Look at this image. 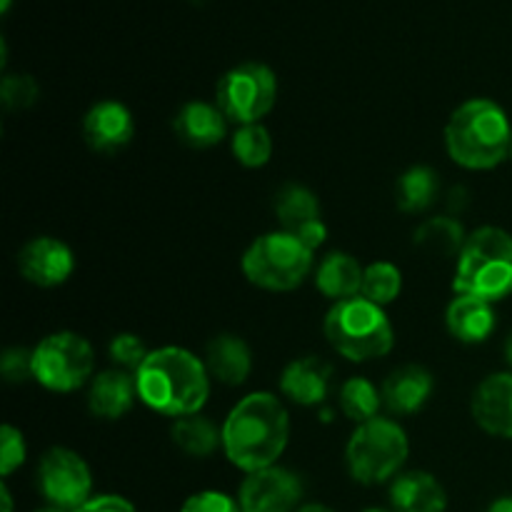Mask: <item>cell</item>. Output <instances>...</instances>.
<instances>
[{
  "mask_svg": "<svg viewBox=\"0 0 512 512\" xmlns=\"http://www.w3.org/2000/svg\"><path fill=\"white\" fill-rule=\"evenodd\" d=\"M290 438L288 410L273 393H250L230 410L223 450L235 468L258 473L273 468Z\"/></svg>",
  "mask_w": 512,
  "mask_h": 512,
  "instance_id": "1",
  "label": "cell"
},
{
  "mask_svg": "<svg viewBox=\"0 0 512 512\" xmlns=\"http://www.w3.org/2000/svg\"><path fill=\"white\" fill-rule=\"evenodd\" d=\"M138 398L155 413L185 418L200 413L210 395V375L200 358L185 348L150 350L135 370Z\"/></svg>",
  "mask_w": 512,
  "mask_h": 512,
  "instance_id": "2",
  "label": "cell"
},
{
  "mask_svg": "<svg viewBox=\"0 0 512 512\" xmlns=\"http://www.w3.org/2000/svg\"><path fill=\"white\" fill-rule=\"evenodd\" d=\"M512 128L505 110L488 98L460 105L445 125L450 158L468 170H490L510 153Z\"/></svg>",
  "mask_w": 512,
  "mask_h": 512,
  "instance_id": "3",
  "label": "cell"
},
{
  "mask_svg": "<svg viewBox=\"0 0 512 512\" xmlns=\"http://www.w3.org/2000/svg\"><path fill=\"white\" fill-rule=\"evenodd\" d=\"M453 290L488 303L512 295V235L493 225L470 233L455 265Z\"/></svg>",
  "mask_w": 512,
  "mask_h": 512,
  "instance_id": "4",
  "label": "cell"
},
{
  "mask_svg": "<svg viewBox=\"0 0 512 512\" xmlns=\"http://www.w3.org/2000/svg\"><path fill=\"white\" fill-rule=\"evenodd\" d=\"M323 330L335 353L353 363L383 358L395 343L393 325L385 310L365 300L363 295L335 303L325 315Z\"/></svg>",
  "mask_w": 512,
  "mask_h": 512,
  "instance_id": "5",
  "label": "cell"
},
{
  "mask_svg": "<svg viewBox=\"0 0 512 512\" xmlns=\"http://www.w3.org/2000/svg\"><path fill=\"white\" fill-rule=\"evenodd\" d=\"M313 270V250L285 230L265 233L243 255V273L253 285L273 293H288L303 285Z\"/></svg>",
  "mask_w": 512,
  "mask_h": 512,
  "instance_id": "6",
  "label": "cell"
},
{
  "mask_svg": "<svg viewBox=\"0 0 512 512\" xmlns=\"http://www.w3.org/2000/svg\"><path fill=\"white\" fill-rule=\"evenodd\" d=\"M408 435L398 423L388 418H375L358 425L350 438L345 460L358 483L380 485L393 478L408 460Z\"/></svg>",
  "mask_w": 512,
  "mask_h": 512,
  "instance_id": "7",
  "label": "cell"
},
{
  "mask_svg": "<svg viewBox=\"0 0 512 512\" xmlns=\"http://www.w3.org/2000/svg\"><path fill=\"white\" fill-rule=\"evenodd\" d=\"M278 98V78L263 63H243L230 68L215 88V105L238 125L260 123Z\"/></svg>",
  "mask_w": 512,
  "mask_h": 512,
  "instance_id": "8",
  "label": "cell"
},
{
  "mask_svg": "<svg viewBox=\"0 0 512 512\" xmlns=\"http://www.w3.org/2000/svg\"><path fill=\"white\" fill-rule=\"evenodd\" d=\"M95 355L78 333H53L33 350V378L53 393H73L93 375Z\"/></svg>",
  "mask_w": 512,
  "mask_h": 512,
  "instance_id": "9",
  "label": "cell"
},
{
  "mask_svg": "<svg viewBox=\"0 0 512 512\" xmlns=\"http://www.w3.org/2000/svg\"><path fill=\"white\" fill-rule=\"evenodd\" d=\"M38 488L53 508L75 512L90 500L93 475L78 453L68 448H50L40 458Z\"/></svg>",
  "mask_w": 512,
  "mask_h": 512,
  "instance_id": "10",
  "label": "cell"
},
{
  "mask_svg": "<svg viewBox=\"0 0 512 512\" xmlns=\"http://www.w3.org/2000/svg\"><path fill=\"white\" fill-rule=\"evenodd\" d=\"M300 495L303 485L298 475L273 465L258 473H248L240 485V508L243 512H293L298 508Z\"/></svg>",
  "mask_w": 512,
  "mask_h": 512,
  "instance_id": "11",
  "label": "cell"
},
{
  "mask_svg": "<svg viewBox=\"0 0 512 512\" xmlns=\"http://www.w3.org/2000/svg\"><path fill=\"white\" fill-rule=\"evenodd\" d=\"M18 270L28 283L38 285V288H55L73 275V250L63 240L40 235L23 245V250L18 253Z\"/></svg>",
  "mask_w": 512,
  "mask_h": 512,
  "instance_id": "12",
  "label": "cell"
},
{
  "mask_svg": "<svg viewBox=\"0 0 512 512\" xmlns=\"http://www.w3.org/2000/svg\"><path fill=\"white\" fill-rule=\"evenodd\" d=\"M83 135L95 153L113 155L133 140L135 120L118 100H100L83 118Z\"/></svg>",
  "mask_w": 512,
  "mask_h": 512,
  "instance_id": "13",
  "label": "cell"
},
{
  "mask_svg": "<svg viewBox=\"0 0 512 512\" xmlns=\"http://www.w3.org/2000/svg\"><path fill=\"white\" fill-rule=\"evenodd\" d=\"M473 418L488 435L512 440V373L488 375L475 388Z\"/></svg>",
  "mask_w": 512,
  "mask_h": 512,
  "instance_id": "14",
  "label": "cell"
},
{
  "mask_svg": "<svg viewBox=\"0 0 512 512\" xmlns=\"http://www.w3.org/2000/svg\"><path fill=\"white\" fill-rule=\"evenodd\" d=\"M333 368L318 355L293 360L280 375V390L298 405H320L328 398Z\"/></svg>",
  "mask_w": 512,
  "mask_h": 512,
  "instance_id": "15",
  "label": "cell"
},
{
  "mask_svg": "<svg viewBox=\"0 0 512 512\" xmlns=\"http://www.w3.org/2000/svg\"><path fill=\"white\" fill-rule=\"evenodd\" d=\"M435 388L433 375L420 365H403L385 378L380 395L383 405L395 415H413L430 400Z\"/></svg>",
  "mask_w": 512,
  "mask_h": 512,
  "instance_id": "16",
  "label": "cell"
},
{
  "mask_svg": "<svg viewBox=\"0 0 512 512\" xmlns=\"http://www.w3.org/2000/svg\"><path fill=\"white\" fill-rule=\"evenodd\" d=\"M135 398H138L135 375H130L128 370L115 368L95 375L93 385H90L88 405L95 418L118 420L125 413H130Z\"/></svg>",
  "mask_w": 512,
  "mask_h": 512,
  "instance_id": "17",
  "label": "cell"
},
{
  "mask_svg": "<svg viewBox=\"0 0 512 512\" xmlns=\"http://www.w3.org/2000/svg\"><path fill=\"white\" fill-rule=\"evenodd\" d=\"M225 115L218 105L185 103L173 118V130L180 143L190 148H213L225 138Z\"/></svg>",
  "mask_w": 512,
  "mask_h": 512,
  "instance_id": "18",
  "label": "cell"
},
{
  "mask_svg": "<svg viewBox=\"0 0 512 512\" xmlns=\"http://www.w3.org/2000/svg\"><path fill=\"white\" fill-rule=\"evenodd\" d=\"M445 323H448L450 335L460 343H485L495 330V308L483 298L455 295L445 313Z\"/></svg>",
  "mask_w": 512,
  "mask_h": 512,
  "instance_id": "19",
  "label": "cell"
},
{
  "mask_svg": "<svg viewBox=\"0 0 512 512\" xmlns=\"http://www.w3.org/2000/svg\"><path fill=\"white\" fill-rule=\"evenodd\" d=\"M203 363L210 378L220 380L223 385H240L253 370V353L243 338L225 333L210 340Z\"/></svg>",
  "mask_w": 512,
  "mask_h": 512,
  "instance_id": "20",
  "label": "cell"
},
{
  "mask_svg": "<svg viewBox=\"0 0 512 512\" xmlns=\"http://www.w3.org/2000/svg\"><path fill=\"white\" fill-rule=\"evenodd\" d=\"M390 500L398 512H445L448 495L443 485L425 470H410L395 478Z\"/></svg>",
  "mask_w": 512,
  "mask_h": 512,
  "instance_id": "21",
  "label": "cell"
},
{
  "mask_svg": "<svg viewBox=\"0 0 512 512\" xmlns=\"http://www.w3.org/2000/svg\"><path fill=\"white\" fill-rule=\"evenodd\" d=\"M365 268L360 265L358 258L350 253H330L323 258V263L315 268V288L325 295V298L335 300H348L360 295L363 290Z\"/></svg>",
  "mask_w": 512,
  "mask_h": 512,
  "instance_id": "22",
  "label": "cell"
},
{
  "mask_svg": "<svg viewBox=\"0 0 512 512\" xmlns=\"http://www.w3.org/2000/svg\"><path fill=\"white\" fill-rule=\"evenodd\" d=\"M465 240H468V235H465L460 220H455L453 215H435V218L420 223L415 230V248L425 250L435 258H458Z\"/></svg>",
  "mask_w": 512,
  "mask_h": 512,
  "instance_id": "23",
  "label": "cell"
},
{
  "mask_svg": "<svg viewBox=\"0 0 512 512\" xmlns=\"http://www.w3.org/2000/svg\"><path fill=\"white\" fill-rule=\"evenodd\" d=\"M275 215H278L280 230L298 233L308 223L320 220V203L313 190H308L305 185L290 183L275 198Z\"/></svg>",
  "mask_w": 512,
  "mask_h": 512,
  "instance_id": "24",
  "label": "cell"
},
{
  "mask_svg": "<svg viewBox=\"0 0 512 512\" xmlns=\"http://www.w3.org/2000/svg\"><path fill=\"white\" fill-rule=\"evenodd\" d=\"M440 193V178L433 168L428 165H413L405 170L395 188V198H398V208L403 213H423L435 203Z\"/></svg>",
  "mask_w": 512,
  "mask_h": 512,
  "instance_id": "25",
  "label": "cell"
},
{
  "mask_svg": "<svg viewBox=\"0 0 512 512\" xmlns=\"http://www.w3.org/2000/svg\"><path fill=\"white\" fill-rule=\"evenodd\" d=\"M173 443L193 458H208L223 443V430L215 428L213 420L200 413L185 415L173 423Z\"/></svg>",
  "mask_w": 512,
  "mask_h": 512,
  "instance_id": "26",
  "label": "cell"
},
{
  "mask_svg": "<svg viewBox=\"0 0 512 512\" xmlns=\"http://www.w3.org/2000/svg\"><path fill=\"white\" fill-rule=\"evenodd\" d=\"M380 403H383V395L368 378H350L340 388V408L345 418L358 425L378 418Z\"/></svg>",
  "mask_w": 512,
  "mask_h": 512,
  "instance_id": "27",
  "label": "cell"
},
{
  "mask_svg": "<svg viewBox=\"0 0 512 512\" xmlns=\"http://www.w3.org/2000/svg\"><path fill=\"white\" fill-rule=\"evenodd\" d=\"M400 290H403V273H400L398 265L388 263V260H378V263H370L365 268L363 290H360L365 300L385 308V305L398 298Z\"/></svg>",
  "mask_w": 512,
  "mask_h": 512,
  "instance_id": "28",
  "label": "cell"
},
{
  "mask_svg": "<svg viewBox=\"0 0 512 512\" xmlns=\"http://www.w3.org/2000/svg\"><path fill=\"white\" fill-rule=\"evenodd\" d=\"M233 155L245 168H263L273 155V140L260 123L240 125L233 135Z\"/></svg>",
  "mask_w": 512,
  "mask_h": 512,
  "instance_id": "29",
  "label": "cell"
},
{
  "mask_svg": "<svg viewBox=\"0 0 512 512\" xmlns=\"http://www.w3.org/2000/svg\"><path fill=\"white\" fill-rule=\"evenodd\" d=\"M40 88L30 75H5L0 85V98L8 110H25L38 100Z\"/></svg>",
  "mask_w": 512,
  "mask_h": 512,
  "instance_id": "30",
  "label": "cell"
},
{
  "mask_svg": "<svg viewBox=\"0 0 512 512\" xmlns=\"http://www.w3.org/2000/svg\"><path fill=\"white\" fill-rule=\"evenodd\" d=\"M148 355L150 350L145 348L143 340L133 333L115 335L113 343H110V358H113V363L118 365L120 370H138Z\"/></svg>",
  "mask_w": 512,
  "mask_h": 512,
  "instance_id": "31",
  "label": "cell"
},
{
  "mask_svg": "<svg viewBox=\"0 0 512 512\" xmlns=\"http://www.w3.org/2000/svg\"><path fill=\"white\" fill-rule=\"evenodd\" d=\"M25 463V440L23 433L13 425H3L0 430V475L8 478L13 470Z\"/></svg>",
  "mask_w": 512,
  "mask_h": 512,
  "instance_id": "32",
  "label": "cell"
},
{
  "mask_svg": "<svg viewBox=\"0 0 512 512\" xmlns=\"http://www.w3.org/2000/svg\"><path fill=\"white\" fill-rule=\"evenodd\" d=\"M180 512H243V508L230 495L218 493V490H203V493L190 495Z\"/></svg>",
  "mask_w": 512,
  "mask_h": 512,
  "instance_id": "33",
  "label": "cell"
},
{
  "mask_svg": "<svg viewBox=\"0 0 512 512\" xmlns=\"http://www.w3.org/2000/svg\"><path fill=\"white\" fill-rule=\"evenodd\" d=\"M0 373L8 383H23V380L33 378V353H28L25 348L5 350L0 358Z\"/></svg>",
  "mask_w": 512,
  "mask_h": 512,
  "instance_id": "34",
  "label": "cell"
},
{
  "mask_svg": "<svg viewBox=\"0 0 512 512\" xmlns=\"http://www.w3.org/2000/svg\"><path fill=\"white\" fill-rule=\"evenodd\" d=\"M75 512H138L133 505L128 503L120 495H98V498H90L88 503Z\"/></svg>",
  "mask_w": 512,
  "mask_h": 512,
  "instance_id": "35",
  "label": "cell"
},
{
  "mask_svg": "<svg viewBox=\"0 0 512 512\" xmlns=\"http://www.w3.org/2000/svg\"><path fill=\"white\" fill-rule=\"evenodd\" d=\"M293 235L295 238H300V243H303L305 248L315 253V250L325 243V238H328V228H325L323 220H315V223H308L305 228H300L298 233Z\"/></svg>",
  "mask_w": 512,
  "mask_h": 512,
  "instance_id": "36",
  "label": "cell"
},
{
  "mask_svg": "<svg viewBox=\"0 0 512 512\" xmlns=\"http://www.w3.org/2000/svg\"><path fill=\"white\" fill-rule=\"evenodd\" d=\"M488 512H512V495L495 500V503L488 508Z\"/></svg>",
  "mask_w": 512,
  "mask_h": 512,
  "instance_id": "37",
  "label": "cell"
},
{
  "mask_svg": "<svg viewBox=\"0 0 512 512\" xmlns=\"http://www.w3.org/2000/svg\"><path fill=\"white\" fill-rule=\"evenodd\" d=\"M0 498H3V512H13V500H10L8 485H3V488H0Z\"/></svg>",
  "mask_w": 512,
  "mask_h": 512,
  "instance_id": "38",
  "label": "cell"
},
{
  "mask_svg": "<svg viewBox=\"0 0 512 512\" xmlns=\"http://www.w3.org/2000/svg\"><path fill=\"white\" fill-rule=\"evenodd\" d=\"M298 512H333L330 508H325V505H318V503H310V505H303Z\"/></svg>",
  "mask_w": 512,
  "mask_h": 512,
  "instance_id": "39",
  "label": "cell"
},
{
  "mask_svg": "<svg viewBox=\"0 0 512 512\" xmlns=\"http://www.w3.org/2000/svg\"><path fill=\"white\" fill-rule=\"evenodd\" d=\"M505 358H508V363L512 368V333L508 335V340H505Z\"/></svg>",
  "mask_w": 512,
  "mask_h": 512,
  "instance_id": "40",
  "label": "cell"
},
{
  "mask_svg": "<svg viewBox=\"0 0 512 512\" xmlns=\"http://www.w3.org/2000/svg\"><path fill=\"white\" fill-rule=\"evenodd\" d=\"M35 512H68V510H60V508H53V505H48V508H40Z\"/></svg>",
  "mask_w": 512,
  "mask_h": 512,
  "instance_id": "41",
  "label": "cell"
},
{
  "mask_svg": "<svg viewBox=\"0 0 512 512\" xmlns=\"http://www.w3.org/2000/svg\"><path fill=\"white\" fill-rule=\"evenodd\" d=\"M0 10H3V13H8V10H10V0H3V3H0Z\"/></svg>",
  "mask_w": 512,
  "mask_h": 512,
  "instance_id": "42",
  "label": "cell"
},
{
  "mask_svg": "<svg viewBox=\"0 0 512 512\" xmlns=\"http://www.w3.org/2000/svg\"><path fill=\"white\" fill-rule=\"evenodd\" d=\"M508 158H512V138H510V153H508Z\"/></svg>",
  "mask_w": 512,
  "mask_h": 512,
  "instance_id": "43",
  "label": "cell"
},
{
  "mask_svg": "<svg viewBox=\"0 0 512 512\" xmlns=\"http://www.w3.org/2000/svg\"><path fill=\"white\" fill-rule=\"evenodd\" d=\"M365 512H388V510H365Z\"/></svg>",
  "mask_w": 512,
  "mask_h": 512,
  "instance_id": "44",
  "label": "cell"
}]
</instances>
